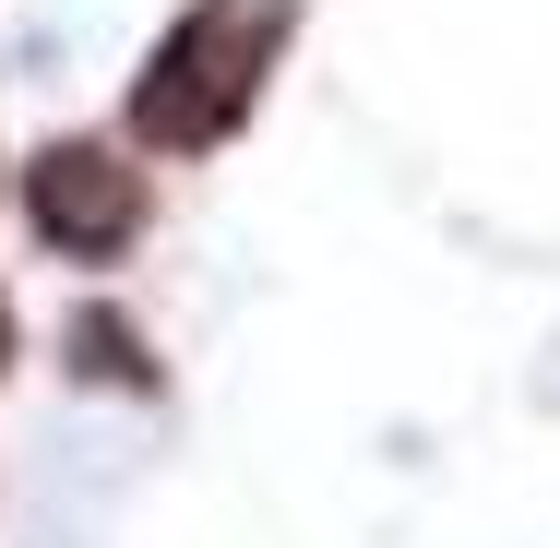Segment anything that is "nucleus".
<instances>
[{
    "instance_id": "nucleus-2",
    "label": "nucleus",
    "mask_w": 560,
    "mask_h": 548,
    "mask_svg": "<svg viewBox=\"0 0 560 548\" xmlns=\"http://www.w3.org/2000/svg\"><path fill=\"white\" fill-rule=\"evenodd\" d=\"M24 203H36V238L72 250V263H119L143 238V167H119L108 143H48L24 167Z\"/></svg>"
},
{
    "instance_id": "nucleus-3",
    "label": "nucleus",
    "mask_w": 560,
    "mask_h": 548,
    "mask_svg": "<svg viewBox=\"0 0 560 548\" xmlns=\"http://www.w3.org/2000/svg\"><path fill=\"white\" fill-rule=\"evenodd\" d=\"M72 370H108V382H143V358H131V334H119V323H72Z\"/></svg>"
},
{
    "instance_id": "nucleus-4",
    "label": "nucleus",
    "mask_w": 560,
    "mask_h": 548,
    "mask_svg": "<svg viewBox=\"0 0 560 548\" xmlns=\"http://www.w3.org/2000/svg\"><path fill=\"white\" fill-rule=\"evenodd\" d=\"M0 358H12V311H0Z\"/></svg>"
},
{
    "instance_id": "nucleus-1",
    "label": "nucleus",
    "mask_w": 560,
    "mask_h": 548,
    "mask_svg": "<svg viewBox=\"0 0 560 548\" xmlns=\"http://www.w3.org/2000/svg\"><path fill=\"white\" fill-rule=\"evenodd\" d=\"M287 24H299V0H191L155 36L143 84H131V131L155 155H215L226 131L262 108V72H275Z\"/></svg>"
}]
</instances>
